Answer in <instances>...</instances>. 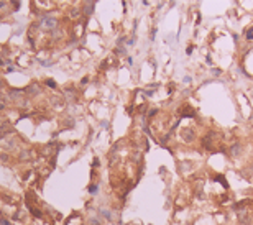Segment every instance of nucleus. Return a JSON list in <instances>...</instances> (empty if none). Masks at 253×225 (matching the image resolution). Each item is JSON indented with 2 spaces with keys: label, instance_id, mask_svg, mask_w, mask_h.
I'll return each mask as SVG.
<instances>
[{
  "label": "nucleus",
  "instance_id": "nucleus-3",
  "mask_svg": "<svg viewBox=\"0 0 253 225\" xmlns=\"http://www.w3.org/2000/svg\"><path fill=\"white\" fill-rule=\"evenodd\" d=\"M194 137H196V135H194V130L184 132V140H186V141H192V140H194Z\"/></svg>",
  "mask_w": 253,
  "mask_h": 225
},
{
  "label": "nucleus",
  "instance_id": "nucleus-8",
  "mask_svg": "<svg viewBox=\"0 0 253 225\" xmlns=\"http://www.w3.org/2000/svg\"><path fill=\"white\" fill-rule=\"evenodd\" d=\"M46 84H48V86H51V87H56V84H54V82L51 81V79H48V81H46Z\"/></svg>",
  "mask_w": 253,
  "mask_h": 225
},
{
  "label": "nucleus",
  "instance_id": "nucleus-5",
  "mask_svg": "<svg viewBox=\"0 0 253 225\" xmlns=\"http://www.w3.org/2000/svg\"><path fill=\"white\" fill-rule=\"evenodd\" d=\"M92 7H94V3H87V5H86V13H87V15L92 13Z\"/></svg>",
  "mask_w": 253,
  "mask_h": 225
},
{
  "label": "nucleus",
  "instance_id": "nucleus-1",
  "mask_svg": "<svg viewBox=\"0 0 253 225\" xmlns=\"http://www.w3.org/2000/svg\"><path fill=\"white\" fill-rule=\"evenodd\" d=\"M242 153V146H240V143H235V145H232V148H230V156H238Z\"/></svg>",
  "mask_w": 253,
  "mask_h": 225
},
{
  "label": "nucleus",
  "instance_id": "nucleus-4",
  "mask_svg": "<svg viewBox=\"0 0 253 225\" xmlns=\"http://www.w3.org/2000/svg\"><path fill=\"white\" fill-rule=\"evenodd\" d=\"M248 202H250V200H242V202H237V204H235V209H237V210H238V209L242 210V209H245V207H247V204H248Z\"/></svg>",
  "mask_w": 253,
  "mask_h": 225
},
{
  "label": "nucleus",
  "instance_id": "nucleus-6",
  "mask_svg": "<svg viewBox=\"0 0 253 225\" xmlns=\"http://www.w3.org/2000/svg\"><path fill=\"white\" fill-rule=\"evenodd\" d=\"M89 191H91V194H95V192H97V186H91V187H89Z\"/></svg>",
  "mask_w": 253,
  "mask_h": 225
},
{
  "label": "nucleus",
  "instance_id": "nucleus-2",
  "mask_svg": "<svg viewBox=\"0 0 253 225\" xmlns=\"http://www.w3.org/2000/svg\"><path fill=\"white\" fill-rule=\"evenodd\" d=\"M181 115H182V117H194L196 114H194V110H192V109H189V107H184Z\"/></svg>",
  "mask_w": 253,
  "mask_h": 225
},
{
  "label": "nucleus",
  "instance_id": "nucleus-7",
  "mask_svg": "<svg viewBox=\"0 0 253 225\" xmlns=\"http://www.w3.org/2000/svg\"><path fill=\"white\" fill-rule=\"evenodd\" d=\"M251 33H253V28H250V30H248V35H247V38H248V40H251V38H253V35H251Z\"/></svg>",
  "mask_w": 253,
  "mask_h": 225
}]
</instances>
